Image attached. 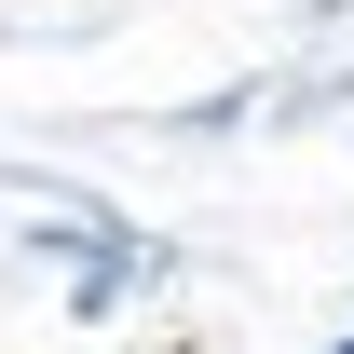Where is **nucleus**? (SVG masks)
I'll return each mask as SVG.
<instances>
[{"label": "nucleus", "mask_w": 354, "mask_h": 354, "mask_svg": "<svg viewBox=\"0 0 354 354\" xmlns=\"http://www.w3.org/2000/svg\"><path fill=\"white\" fill-rule=\"evenodd\" d=\"M341 354H354V341H341Z\"/></svg>", "instance_id": "f257e3e1"}]
</instances>
